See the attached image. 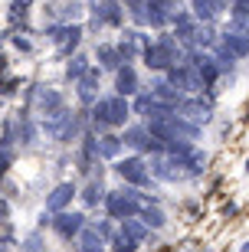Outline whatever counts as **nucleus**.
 <instances>
[{
  "label": "nucleus",
  "instance_id": "nucleus-23",
  "mask_svg": "<svg viewBox=\"0 0 249 252\" xmlns=\"http://www.w3.org/2000/svg\"><path fill=\"white\" fill-rule=\"evenodd\" d=\"M144 216H148L151 226H161V223H164V213H161V210H151V206H148V210H144Z\"/></svg>",
  "mask_w": 249,
  "mask_h": 252
},
{
  "label": "nucleus",
  "instance_id": "nucleus-24",
  "mask_svg": "<svg viewBox=\"0 0 249 252\" xmlns=\"http://www.w3.org/2000/svg\"><path fill=\"white\" fill-rule=\"evenodd\" d=\"M10 10H13V13H10L13 20H23V17H27V0H17V3H13Z\"/></svg>",
  "mask_w": 249,
  "mask_h": 252
},
{
  "label": "nucleus",
  "instance_id": "nucleus-16",
  "mask_svg": "<svg viewBox=\"0 0 249 252\" xmlns=\"http://www.w3.org/2000/svg\"><path fill=\"white\" fill-rule=\"evenodd\" d=\"M174 23H177V33H180V39H194V36H197V23H194V17H190V13H177Z\"/></svg>",
  "mask_w": 249,
  "mask_h": 252
},
{
  "label": "nucleus",
  "instance_id": "nucleus-10",
  "mask_svg": "<svg viewBox=\"0 0 249 252\" xmlns=\"http://www.w3.org/2000/svg\"><path fill=\"white\" fill-rule=\"evenodd\" d=\"M177 112H180V115H190L194 122H207L213 108L207 102H200V98H190V102H180V105H177Z\"/></svg>",
  "mask_w": 249,
  "mask_h": 252
},
{
  "label": "nucleus",
  "instance_id": "nucleus-19",
  "mask_svg": "<svg viewBox=\"0 0 249 252\" xmlns=\"http://www.w3.org/2000/svg\"><path fill=\"white\" fill-rule=\"evenodd\" d=\"M66 72H69V79H82V75L89 72V65H85L82 56H72V63H69V69H66Z\"/></svg>",
  "mask_w": 249,
  "mask_h": 252
},
{
  "label": "nucleus",
  "instance_id": "nucleus-9",
  "mask_svg": "<svg viewBox=\"0 0 249 252\" xmlns=\"http://www.w3.org/2000/svg\"><path fill=\"white\" fill-rule=\"evenodd\" d=\"M53 226H56V233H59V236H79L85 229V223H82V216H79V213H59L53 220Z\"/></svg>",
  "mask_w": 249,
  "mask_h": 252
},
{
  "label": "nucleus",
  "instance_id": "nucleus-13",
  "mask_svg": "<svg viewBox=\"0 0 249 252\" xmlns=\"http://www.w3.org/2000/svg\"><path fill=\"white\" fill-rule=\"evenodd\" d=\"M118 95L125 98V95H131V92H138V75H135V69L131 65H125V69H118Z\"/></svg>",
  "mask_w": 249,
  "mask_h": 252
},
{
  "label": "nucleus",
  "instance_id": "nucleus-17",
  "mask_svg": "<svg viewBox=\"0 0 249 252\" xmlns=\"http://www.w3.org/2000/svg\"><path fill=\"white\" fill-rule=\"evenodd\" d=\"M121 148V138H111V134H105V138H99V144H95V154H102V158H115Z\"/></svg>",
  "mask_w": 249,
  "mask_h": 252
},
{
  "label": "nucleus",
  "instance_id": "nucleus-2",
  "mask_svg": "<svg viewBox=\"0 0 249 252\" xmlns=\"http://www.w3.org/2000/svg\"><path fill=\"white\" fill-rule=\"evenodd\" d=\"M92 118H95V128H115V125H125V118H128V102H125L121 95H115V98H99Z\"/></svg>",
  "mask_w": 249,
  "mask_h": 252
},
{
  "label": "nucleus",
  "instance_id": "nucleus-14",
  "mask_svg": "<svg viewBox=\"0 0 249 252\" xmlns=\"http://www.w3.org/2000/svg\"><path fill=\"white\" fill-rule=\"evenodd\" d=\"M125 144H131V148H144V151H151V131L148 128H131V131H125Z\"/></svg>",
  "mask_w": 249,
  "mask_h": 252
},
{
  "label": "nucleus",
  "instance_id": "nucleus-8",
  "mask_svg": "<svg viewBox=\"0 0 249 252\" xmlns=\"http://www.w3.org/2000/svg\"><path fill=\"white\" fill-rule=\"evenodd\" d=\"M79 39H82V30L79 27H59V30H53V43L63 53H72L75 46H79Z\"/></svg>",
  "mask_w": 249,
  "mask_h": 252
},
{
  "label": "nucleus",
  "instance_id": "nucleus-4",
  "mask_svg": "<svg viewBox=\"0 0 249 252\" xmlns=\"http://www.w3.org/2000/svg\"><path fill=\"white\" fill-rule=\"evenodd\" d=\"M105 206H108V213L115 216V220H131V216L138 213L141 200H138L135 190H121V193H108Z\"/></svg>",
  "mask_w": 249,
  "mask_h": 252
},
{
  "label": "nucleus",
  "instance_id": "nucleus-25",
  "mask_svg": "<svg viewBox=\"0 0 249 252\" xmlns=\"http://www.w3.org/2000/svg\"><path fill=\"white\" fill-rule=\"evenodd\" d=\"M233 3H236V7H249V0H233Z\"/></svg>",
  "mask_w": 249,
  "mask_h": 252
},
{
  "label": "nucleus",
  "instance_id": "nucleus-20",
  "mask_svg": "<svg viewBox=\"0 0 249 252\" xmlns=\"http://www.w3.org/2000/svg\"><path fill=\"white\" fill-rule=\"evenodd\" d=\"M115 252H135V239H131L128 233H121L118 239H115Z\"/></svg>",
  "mask_w": 249,
  "mask_h": 252
},
{
  "label": "nucleus",
  "instance_id": "nucleus-1",
  "mask_svg": "<svg viewBox=\"0 0 249 252\" xmlns=\"http://www.w3.org/2000/svg\"><path fill=\"white\" fill-rule=\"evenodd\" d=\"M151 138H161V141H194L200 131L197 125H187L184 118H177V115H164V118H154L148 125Z\"/></svg>",
  "mask_w": 249,
  "mask_h": 252
},
{
  "label": "nucleus",
  "instance_id": "nucleus-12",
  "mask_svg": "<svg viewBox=\"0 0 249 252\" xmlns=\"http://www.w3.org/2000/svg\"><path fill=\"white\" fill-rule=\"evenodd\" d=\"M72 196H75V187H72V184H59V187H56L53 193H49L46 206H49V210H63V206L69 203Z\"/></svg>",
  "mask_w": 249,
  "mask_h": 252
},
{
  "label": "nucleus",
  "instance_id": "nucleus-6",
  "mask_svg": "<svg viewBox=\"0 0 249 252\" xmlns=\"http://www.w3.org/2000/svg\"><path fill=\"white\" fill-rule=\"evenodd\" d=\"M167 82L177 85V89H200L203 79L197 75L194 65H174V69H171V75H167Z\"/></svg>",
  "mask_w": 249,
  "mask_h": 252
},
{
  "label": "nucleus",
  "instance_id": "nucleus-18",
  "mask_svg": "<svg viewBox=\"0 0 249 252\" xmlns=\"http://www.w3.org/2000/svg\"><path fill=\"white\" fill-rule=\"evenodd\" d=\"M79 95H82V102H92L95 98V69H89V72L79 79Z\"/></svg>",
  "mask_w": 249,
  "mask_h": 252
},
{
  "label": "nucleus",
  "instance_id": "nucleus-7",
  "mask_svg": "<svg viewBox=\"0 0 249 252\" xmlns=\"http://www.w3.org/2000/svg\"><path fill=\"white\" fill-rule=\"evenodd\" d=\"M92 13H95V23H108V27H118L121 17H125L118 0H99Z\"/></svg>",
  "mask_w": 249,
  "mask_h": 252
},
{
  "label": "nucleus",
  "instance_id": "nucleus-22",
  "mask_svg": "<svg viewBox=\"0 0 249 252\" xmlns=\"http://www.w3.org/2000/svg\"><path fill=\"white\" fill-rule=\"evenodd\" d=\"M125 233H128L131 239H141V236H144V226H138L135 220H125Z\"/></svg>",
  "mask_w": 249,
  "mask_h": 252
},
{
  "label": "nucleus",
  "instance_id": "nucleus-21",
  "mask_svg": "<svg viewBox=\"0 0 249 252\" xmlns=\"http://www.w3.org/2000/svg\"><path fill=\"white\" fill-rule=\"evenodd\" d=\"M102 200V184H89V187H85V203H99Z\"/></svg>",
  "mask_w": 249,
  "mask_h": 252
},
{
  "label": "nucleus",
  "instance_id": "nucleus-11",
  "mask_svg": "<svg viewBox=\"0 0 249 252\" xmlns=\"http://www.w3.org/2000/svg\"><path fill=\"white\" fill-rule=\"evenodd\" d=\"M36 108L46 115H59L63 112V95L59 92H36Z\"/></svg>",
  "mask_w": 249,
  "mask_h": 252
},
{
  "label": "nucleus",
  "instance_id": "nucleus-5",
  "mask_svg": "<svg viewBox=\"0 0 249 252\" xmlns=\"http://www.w3.org/2000/svg\"><path fill=\"white\" fill-rule=\"evenodd\" d=\"M118 174L128 180V184H135V187H144V184L151 180V174L144 170V160H141V158H125V160H118Z\"/></svg>",
  "mask_w": 249,
  "mask_h": 252
},
{
  "label": "nucleus",
  "instance_id": "nucleus-15",
  "mask_svg": "<svg viewBox=\"0 0 249 252\" xmlns=\"http://www.w3.org/2000/svg\"><path fill=\"white\" fill-rule=\"evenodd\" d=\"M99 63L105 65V69H121L125 59H121V53L115 46H99Z\"/></svg>",
  "mask_w": 249,
  "mask_h": 252
},
{
  "label": "nucleus",
  "instance_id": "nucleus-3",
  "mask_svg": "<svg viewBox=\"0 0 249 252\" xmlns=\"http://www.w3.org/2000/svg\"><path fill=\"white\" fill-rule=\"evenodd\" d=\"M177 59H180V49H177L174 39H167V36H161L154 46L144 49V63H148L151 69H171Z\"/></svg>",
  "mask_w": 249,
  "mask_h": 252
}]
</instances>
